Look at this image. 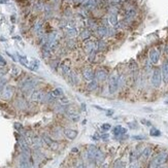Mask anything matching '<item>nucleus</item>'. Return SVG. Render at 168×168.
Segmentation results:
<instances>
[{
	"label": "nucleus",
	"instance_id": "nucleus-1",
	"mask_svg": "<svg viewBox=\"0 0 168 168\" xmlns=\"http://www.w3.org/2000/svg\"><path fill=\"white\" fill-rule=\"evenodd\" d=\"M86 154H87L90 158H92L94 161H95L96 165L102 164V162L105 159L104 153H103L99 148H97L96 145H93V144H90V145L88 146Z\"/></svg>",
	"mask_w": 168,
	"mask_h": 168
},
{
	"label": "nucleus",
	"instance_id": "nucleus-2",
	"mask_svg": "<svg viewBox=\"0 0 168 168\" xmlns=\"http://www.w3.org/2000/svg\"><path fill=\"white\" fill-rule=\"evenodd\" d=\"M150 83L154 89H160L161 88L163 79H162V73H161L160 66H155L154 69L152 70L150 76Z\"/></svg>",
	"mask_w": 168,
	"mask_h": 168
},
{
	"label": "nucleus",
	"instance_id": "nucleus-3",
	"mask_svg": "<svg viewBox=\"0 0 168 168\" xmlns=\"http://www.w3.org/2000/svg\"><path fill=\"white\" fill-rule=\"evenodd\" d=\"M167 156H168V154L166 152L159 153V154L150 162V168H157L159 166H162L164 163H166Z\"/></svg>",
	"mask_w": 168,
	"mask_h": 168
},
{
	"label": "nucleus",
	"instance_id": "nucleus-4",
	"mask_svg": "<svg viewBox=\"0 0 168 168\" xmlns=\"http://www.w3.org/2000/svg\"><path fill=\"white\" fill-rule=\"evenodd\" d=\"M161 55H162V52H161V49L159 48H156V47H154V48H151L150 51H148V59H150V61L152 62L154 65H157V64L160 62V59H161Z\"/></svg>",
	"mask_w": 168,
	"mask_h": 168
},
{
	"label": "nucleus",
	"instance_id": "nucleus-5",
	"mask_svg": "<svg viewBox=\"0 0 168 168\" xmlns=\"http://www.w3.org/2000/svg\"><path fill=\"white\" fill-rule=\"evenodd\" d=\"M120 89L119 87V75L111 74L108 76V91L111 94H115L118 90Z\"/></svg>",
	"mask_w": 168,
	"mask_h": 168
},
{
	"label": "nucleus",
	"instance_id": "nucleus-6",
	"mask_svg": "<svg viewBox=\"0 0 168 168\" xmlns=\"http://www.w3.org/2000/svg\"><path fill=\"white\" fill-rule=\"evenodd\" d=\"M32 165H33V162H32L31 155L22 153L18 163V168H32Z\"/></svg>",
	"mask_w": 168,
	"mask_h": 168
},
{
	"label": "nucleus",
	"instance_id": "nucleus-7",
	"mask_svg": "<svg viewBox=\"0 0 168 168\" xmlns=\"http://www.w3.org/2000/svg\"><path fill=\"white\" fill-rule=\"evenodd\" d=\"M41 138H42V141H44V143H46L47 145H48L49 148H51V150L57 151L58 148H59V143H58L56 140H54V139L52 138L51 136H49L48 134H42Z\"/></svg>",
	"mask_w": 168,
	"mask_h": 168
},
{
	"label": "nucleus",
	"instance_id": "nucleus-8",
	"mask_svg": "<svg viewBox=\"0 0 168 168\" xmlns=\"http://www.w3.org/2000/svg\"><path fill=\"white\" fill-rule=\"evenodd\" d=\"M161 68V73H162V79L164 85L168 86V59L165 58L163 61L162 65L160 66Z\"/></svg>",
	"mask_w": 168,
	"mask_h": 168
},
{
	"label": "nucleus",
	"instance_id": "nucleus-9",
	"mask_svg": "<svg viewBox=\"0 0 168 168\" xmlns=\"http://www.w3.org/2000/svg\"><path fill=\"white\" fill-rule=\"evenodd\" d=\"M14 93H15V89L12 86H5L3 91L1 92V98L3 100H9L14 96Z\"/></svg>",
	"mask_w": 168,
	"mask_h": 168
},
{
	"label": "nucleus",
	"instance_id": "nucleus-10",
	"mask_svg": "<svg viewBox=\"0 0 168 168\" xmlns=\"http://www.w3.org/2000/svg\"><path fill=\"white\" fill-rule=\"evenodd\" d=\"M96 34L99 37V39H104L105 37H108V27L104 25H99L96 29Z\"/></svg>",
	"mask_w": 168,
	"mask_h": 168
},
{
	"label": "nucleus",
	"instance_id": "nucleus-11",
	"mask_svg": "<svg viewBox=\"0 0 168 168\" xmlns=\"http://www.w3.org/2000/svg\"><path fill=\"white\" fill-rule=\"evenodd\" d=\"M44 96H46V94L42 91H40V90H35V91L32 92L31 96H30V99H31V101H33V102H44Z\"/></svg>",
	"mask_w": 168,
	"mask_h": 168
},
{
	"label": "nucleus",
	"instance_id": "nucleus-12",
	"mask_svg": "<svg viewBox=\"0 0 168 168\" xmlns=\"http://www.w3.org/2000/svg\"><path fill=\"white\" fill-rule=\"evenodd\" d=\"M81 74H83L84 79L87 81H93V79H95V72H94V70L90 67L84 68L83 71H81Z\"/></svg>",
	"mask_w": 168,
	"mask_h": 168
},
{
	"label": "nucleus",
	"instance_id": "nucleus-13",
	"mask_svg": "<svg viewBox=\"0 0 168 168\" xmlns=\"http://www.w3.org/2000/svg\"><path fill=\"white\" fill-rule=\"evenodd\" d=\"M35 86H36V81H33V79H29L22 84V86H21V90H22L23 92H25V93H27V92H30L31 90H33L34 88H35Z\"/></svg>",
	"mask_w": 168,
	"mask_h": 168
},
{
	"label": "nucleus",
	"instance_id": "nucleus-14",
	"mask_svg": "<svg viewBox=\"0 0 168 168\" xmlns=\"http://www.w3.org/2000/svg\"><path fill=\"white\" fill-rule=\"evenodd\" d=\"M108 71L106 69H98L95 73V79L98 81V83H103L106 79H108Z\"/></svg>",
	"mask_w": 168,
	"mask_h": 168
},
{
	"label": "nucleus",
	"instance_id": "nucleus-15",
	"mask_svg": "<svg viewBox=\"0 0 168 168\" xmlns=\"http://www.w3.org/2000/svg\"><path fill=\"white\" fill-rule=\"evenodd\" d=\"M96 41L97 40H92L91 38H90V39L86 40V41L84 42V49H85L86 53L90 54L92 51H95L96 49Z\"/></svg>",
	"mask_w": 168,
	"mask_h": 168
},
{
	"label": "nucleus",
	"instance_id": "nucleus-16",
	"mask_svg": "<svg viewBox=\"0 0 168 168\" xmlns=\"http://www.w3.org/2000/svg\"><path fill=\"white\" fill-rule=\"evenodd\" d=\"M81 6L86 10H92L97 7V0H84L81 2Z\"/></svg>",
	"mask_w": 168,
	"mask_h": 168
},
{
	"label": "nucleus",
	"instance_id": "nucleus-17",
	"mask_svg": "<svg viewBox=\"0 0 168 168\" xmlns=\"http://www.w3.org/2000/svg\"><path fill=\"white\" fill-rule=\"evenodd\" d=\"M91 37H92V30L89 29L88 27L83 29L79 32V38H81L83 41H86V40L90 39Z\"/></svg>",
	"mask_w": 168,
	"mask_h": 168
},
{
	"label": "nucleus",
	"instance_id": "nucleus-18",
	"mask_svg": "<svg viewBox=\"0 0 168 168\" xmlns=\"http://www.w3.org/2000/svg\"><path fill=\"white\" fill-rule=\"evenodd\" d=\"M63 133H64V135H65V136L67 137L68 139H70V140H73V139H75L77 137V134H79V132H77L76 130H74V129H70V128L64 129Z\"/></svg>",
	"mask_w": 168,
	"mask_h": 168
},
{
	"label": "nucleus",
	"instance_id": "nucleus-19",
	"mask_svg": "<svg viewBox=\"0 0 168 168\" xmlns=\"http://www.w3.org/2000/svg\"><path fill=\"white\" fill-rule=\"evenodd\" d=\"M141 152L143 150H139V148H136L134 151H132L130 154V162H134V161H137L141 156Z\"/></svg>",
	"mask_w": 168,
	"mask_h": 168
},
{
	"label": "nucleus",
	"instance_id": "nucleus-20",
	"mask_svg": "<svg viewBox=\"0 0 168 168\" xmlns=\"http://www.w3.org/2000/svg\"><path fill=\"white\" fill-rule=\"evenodd\" d=\"M113 133L115 136L119 137V136H122V135L126 134L127 133V129L126 128H123L122 126H116L113 128Z\"/></svg>",
	"mask_w": 168,
	"mask_h": 168
},
{
	"label": "nucleus",
	"instance_id": "nucleus-21",
	"mask_svg": "<svg viewBox=\"0 0 168 168\" xmlns=\"http://www.w3.org/2000/svg\"><path fill=\"white\" fill-rule=\"evenodd\" d=\"M152 154H153V148L151 146H146V148H144L143 150V152H141L140 158L143 159V160H148L152 156Z\"/></svg>",
	"mask_w": 168,
	"mask_h": 168
},
{
	"label": "nucleus",
	"instance_id": "nucleus-22",
	"mask_svg": "<svg viewBox=\"0 0 168 168\" xmlns=\"http://www.w3.org/2000/svg\"><path fill=\"white\" fill-rule=\"evenodd\" d=\"M119 15H109L108 17V23L111 27H117L119 24Z\"/></svg>",
	"mask_w": 168,
	"mask_h": 168
},
{
	"label": "nucleus",
	"instance_id": "nucleus-23",
	"mask_svg": "<svg viewBox=\"0 0 168 168\" xmlns=\"http://www.w3.org/2000/svg\"><path fill=\"white\" fill-rule=\"evenodd\" d=\"M61 72L63 75H69L71 72V68H70V64L68 62H64L61 64Z\"/></svg>",
	"mask_w": 168,
	"mask_h": 168
},
{
	"label": "nucleus",
	"instance_id": "nucleus-24",
	"mask_svg": "<svg viewBox=\"0 0 168 168\" xmlns=\"http://www.w3.org/2000/svg\"><path fill=\"white\" fill-rule=\"evenodd\" d=\"M77 29L75 27H69L66 28V35L68 36L69 38H74L77 36Z\"/></svg>",
	"mask_w": 168,
	"mask_h": 168
},
{
	"label": "nucleus",
	"instance_id": "nucleus-25",
	"mask_svg": "<svg viewBox=\"0 0 168 168\" xmlns=\"http://www.w3.org/2000/svg\"><path fill=\"white\" fill-rule=\"evenodd\" d=\"M98 88V81L97 79H93V81H89L87 85V90L88 91H95Z\"/></svg>",
	"mask_w": 168,
	"mask_h": 168
},
{
	"label": "nucleus",
	"instance_id": "nucleus-26",
	"mask_svg": "<svg viewBox=\"0 0 168 168\" xmlns=\"http://www.w3.org/2000/svg\"><path fill=\"white\" fill-rule=\"evenodd\" d=\"M30 70L32 71H36L39 68V61L38 60H32V61L29 62V66H28Z\"/></svg>",
	"mask_w": 168,
	"mask_h": 168
},
{
	"label": "nucleus",
	"instance_id": "nucleus-27",
	"mask_svg": "<svg viewBox=\"0 0 168 168\" xmlns=\"http://www.w3.org/2000/svg\"><path fill=\"white\" fill-rule=\"evenodd\" d=\"M68 118L72 121V122H77L79 120V115L75 111H67Z\"/></svg>",
	"mask_w": 168,
	"mask_h": 168
},
{
	"label": "nucleus",
	"instance_id": "nucleus-28",
	"mask_svg": "<svg viewBox=\"0 0 168 168\" xmlns=\"http://www.w3.org/2000/svg\"><path fill=\"white\" fill-rule=\"evenodd\" d=\"M55 98H56V97L53 95V93H52V92H49V93L46 94V96H44V102L53 103L54 101H55Z\"/></svg>",
	"mask_w": 168,
	"mask_h": 168
},
{
	"label": "nucleus",
	"instance_id": "nucleus-29",
	"mask_svg": "<svg viewBox=\"0 0 168 168\" xmlns=\"http://www.w3.org/2000/svg\"><path fill=\"white\" fill-rule=\"evenodd\" d=\"M113 168H126V163L121 159H118L113 162Z\"/></svg>",
	"mask_w": 168,
	"mask_h": 168
},
{
	"label": "nucleus",
	"instance_id": "nucleus-30",
	"mask_svg": "<svg viewBox=\"0 0 168 168\" xmlns=\"http://www.w3.org/2000/svg\"><path fill=\"white\" fill-rule=\"evenodd\" d=\"M19 57V61H20V63L22 64V65H24L25 67L28 68V66H29V61H28V59L25 57V56H21V55H18Z\"/></svg>",
	"mask_w": 168,
	"mask_h": 168
},
{
	"label": "nucleus",
	"instance_id": "nucleus-31",
	"mask_svg": "<svg viewBox=\"0 0 168 168\" xmlns=\"http://www.w3.org/2000/svg\"><path fill=\"white\" fill-rule=\"evenodd\" d=\"M150 135L153 137H159L161 136V131L157 128H152L150 130Z\"/></svg>",
	"mask_w": 168,
	"mask_h": 168
},
{
	"label": "nucleus",
	"instance_id": "nucleus-32",
	"mask_svg": "<svg viewBox=\"0 0 168 168\" xmlns=\"http://www.w3.org/2000/svg\"><path fill=\"white\" fill-rule=\"evenodd\" d=\"M66 47L71 49H74L75 47H76V41L74 40V38H69V39L67 40V42H66Z\"/></svg>",
	"mask_w": 168,
	"mask_h": 168
},
{
	"label": "nucleus",
	"instance_id": "nucleus-33",
	"mask_svg": "<svg viewBox=\"0 0 168 168\" xmlns=\"http://www.w3.org/2000/svg\"><path fill=\"white\" fill-rule=\"evenodd\" d=\"M52 93H53V95L55 97H62V96H63V94H64V92H63V90H62L61 88H56L55 90H53V91H52Z\"/></svg>",
	"mask_w": 168,
	"mask_h": 168
},
{
	"label": "nucleus",
	"instance_id": "nucleus-34",
	"mask_svg": "<svg viewBox=\"0 0 168 168\" xmlns=\"http://www.w3.org/2000/svg\"><path fill=\"white\" fill-rule=\"evenodd\" d=\"M128 168H141V164L138 160L134 161V162H131V164L129 165Z\"/></svg>",
	"mask_w": 168,
	"mask_h": 168
},
{
	"label": "nucleus",
	"instance_id": "nucleus-35",
	"mask_svg": "<svg viewBox=\"0 0 168 168\" xmlns=\"http://www.w3.org/2000/svg\"><path fill=\"white\" fill-rule=\"evenodd\" d=\"M12 73L15 75V76H17V75H19V74L21 73V70L19 69V68L17 67V66H14V67L12 68Z\"/></svg>",
	"mask_w": 168,
	"mask_h": 168
},
{
	"label": "nucleus",
	"instance_id": "nucleus-36",
	"mask_svg": "<svg viewBox=\"0 0 168 168\" xmlns=\"http://www.w3.org/2000/svg\"><path fill=\"white\" fill-rule=\"evenodd\" d=\"M6 86V79H0V92L3 91V89Z\"/></svg>",
	"mask_w": 168,
	"mask_h": 168
},
{
	"label": "nucleus",
	"instance_id": "nucleus-37",
	"mask_svg": "<svg viewBox=\"0 0 168 168\" xmlns=\"http://www.w3.org/2000/svg\"><path fill=\"white\" fill-rule=\"evenodd\" d=\"M132 138L136 139V140H144L145 136H143V135H134V136H132Z\"/></svg>",
	"mask_w": 168,
	"mask_h": 168
},
{
	"label": "nucleus",
	"instance_id": "nucleus-38",
	"mask_svg": "<svg viewBox=\"0 0 168 168\" xmlns=\"http://www.w3.org/2000/svg\"><path fill=\"white\" fill-rule=\"evenodd\" d=\"M101 128H102V130H103V131H108L109 129L111 128V125H109V124H107V123H106V124H103L102 126H101Z\"/></svg>",
	"mask_w": 168,
	"mask_h": 168
},
{
	"label": "nucleus",
	"instance_id": "nucleus-39",
	"mask_svg": "<svg viewBox=\"0 0 168 168\" xmlns=\"http://www.w3.org/2000/svg\"><path fill=\"white\" fill-rule=\"evenodd\" d=\"M6 65V61L1 55H0V67H3V66Z\"/></svg>",
	"mask_w": 168,
	"mask_h": 168
},
{
	"label": "nucleus",
	"instance_id": "nucleus-40",
	"mask_svg": "<svg viewBox=\"0 0 168 168\" xmlns=\"http://www.w3.org/2000/svg\"><path fill=\"white\" fill-rule=\"evenodd\" d=\"M15 128H16V130H18V131H21L23 129V126H22V124H20V123H15Z\"/></svg>",
	"mask_w": 168,
	"mask_h": 168
},
{
	"label": "nucleus",
	"instance_id": "nucleus-41",
	"mask_svg": "<svg viewBox=\"0 0 168 168\" xmlns=\"http://www.w3.org/2000/svg\"><path fill=\"white\" fill-rule=\"evenodd\" d=\"M74 168H86V165L84 164L83 162H81V161H79V162L76 163V165H75Z\"/></svg>",
	"mask_w": 168,
	"mask_h": 168
},
{
	"label": "nucleus",
	"instance_id": "nucleus-42",
	"mask_svg": "<svg viewBox=\"0 0 168 168\" xmlns=\"http://www.w3.org/2000/svg\"><path fill=\"white\" fill-rule=\"evenodd\" d=\"M141 123H143V125H145V126H152V123L150 122V121H148V120H144V119H143L140 121Z\"/></svg>",
	"mask_w": 168,
	"mask_h": 168
},
{
	"label": "nucleus",
	"instance_id": "nucleus-43",
	"mask_svg": "<svg viewBox=\"0 0 168 168\" xmlns=\"http://www.w3.org/2000/svg\"><path fill=\"white\" fill-rule=\"evenodd\" d=\"M108 137H109V135L106 134V133L101 135V139H103V140H106V139H108Z\"/></svg>",
	"mask_w": 168,
	"mask_h": 168
},
{
	"label": "nucleus",
	"instance_id": "nucleus-44",
	"mask_svg": "<svg viewBox=\"0 0 168 168\" xmlns=\"http://www.w3.org/2000/svg\"><path fill=\"white\" fill-rule=\"evenodd\" d=\"M129 127H131V128H133V129H136L137 128V126H135L134 125V123H129Z\"/></svg>",
	"mask_w": 168,
	"mask_h": 168
},
{
	"label": "nucleus",
	"instance_id": "nucleus-45",
	"mask_svg": "<svg viewBox=\"0 0 168 168\" xmlns=\"http://www.w3.org/2000/svg\"><path fill=\"white\" fill-rule=\"evenodd\" d=\"M100 168H109V165L107 163H103V164H101Z\"/></svg>",
	"mask_w": 168,
	"mask_h": 168
},
{
	"label": "nucleus",
	"instance_id": "nucleus-46",
	"mask_svg": "<svg viewBox=\"0 0 168 168\" xmlns=\"http://www.w3.org/2000/svg\"><path fill=\"white\" fill-rule=\"evenodd\" d=\"M113 111H107V116H108V117H111V116L113 115Z\"/></svg>",
	"mask_w": 168,
	"mask_h": 168
},
{
	"label": "nucleus",
	"instance_id": "nucleus-47",
	"mask_svg": "<svg viewBox=\"0 0 168 168\" xmlns=\"http://www.w3.org/2000/svg\"><path fill=\"white\" fill-rule=\"evenodd\" d=\"M93 139H94V140H99V136H98V135H94Z\"/></svg>",
	"mask_w": 168,
	"mask_h": 168
},
{
	"label": "nucleus",
	"instance_id": "nucleus-48",
	"mask_svg": "<svg viewBox=\"0 0 168 168\" xmlns=\"http://www.w3.org/2000/svg\"><path fill=\"white\" fill-rule=\"evenodd\" d=\"M0 3H6V0H0Z\"/></svg>",
	"mask_w": 168,
	"mask_h": 168
},
{
	"label": "nucleus",
	"instance_id": "nucleus-49",
	"mask_svg": "<svg viewBox=\"0 0 168 168\" xmlns=\"http://www.w3.org/2000/svg\"><path fill=\"white\" fill-rule=\"evenodd\" d=\"M72 152H73V153H76V152H77V148H72Z\"/></svg>",
	"mask_w": 168,
	"mask_h": 168
},
{
	"label": "nucleus",
	"instance_id": "nucleus-50",
	"mask_svg": "<svg viewBox=\"0 0 168 168\" xmlns=\"http://www.w3.org/2000/svg\"><path fill=\"white\" fill-rule=\"evenodd\" d=\"M165 104H168V100H166V101H165Z\"/></svg>",
	"mask_w": 168,
	"mask_h": 168
},
{
	"label": "nucleus",
	"instance_id": "nucleus-51",
	"mask_svg": "<svg viewBox=\"0 0 168 168\" xmlns=\"http://www.w3.org/2000/svg\"><path fill=\"white\" fill-rule=\"evenodd\" d=\"M157 168H165V167H163V166H159V167H157Z\"/></svg>",
	"mask_w": 168,
	"mask_h": 168
},
{
	"label": "nucleus",
	"instance_id": "nucleus-52",
	"mask_svg": "<svg viewBox=\"0 0 168 168\" xmlns=\"http://www.w3.org/2000/svg\"><path fill=\"white\" fill-rule=\"evenodd\" d=\"M166 162L168 163V156H167V161H166Z\"/></svg>",
	"mask_w": 168,
	"mask_h": 168
},
{
	"label": "nucleus",
	"instance_id": "nucleus-53",
	"mask_svg": "<svg viewBox=\"0 0 168 168\" xmlns=\"http://www.w3.org/2000/svg\"><path fill=\"white\" fill-rule=\"evenodd\" d=\"M54 1H57V0H54Z\"/></svg>",
	"mask_w": 168,
	"mask_h": 168
},
{
	"label": "nucleus",
	"instance_id": "nucleus-54",
	"mask_svg": "<svg viewBox=\"0 0 168 168\" xmlns=\"http://www.w3.org/2000/svg\"><path fill=\"white\" fill-rule=\"evenodd\" d=\"M165 168H168V167H165Z\"/></svg>",
	"mask_w": 168,
	"mask_h": 168
}]
</instances>
